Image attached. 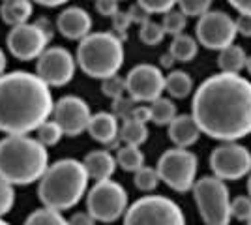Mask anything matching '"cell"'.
I'll list each match as a JSON object with an SVG mask.
<instances>
[{"instance_id": "obj_15", "label": "cell", "mask_w": 251, "mask_h": 225, "mask_svg": "<svg viewBox=\"0 0 251 225\" xmlns=\"http://www.w3.org/2000/svg\"><path fill=\"white\" fill-rule=\"evenodd\" d=\"M52 120L62 128L64 135L77 137L84 131H88V124L92 120V111L83 98L62 96L54 103Z\"/></svg>"}, {"instance_id": "obj_35", "label": "cell", "mask_w": 251, "mask_h": 225, "mask_svg": "<svg viewBox=\"0 0 251 225\" xmlns=\"http://www.w3.org/2000/svg\"><path fill=\"white\" fill-rule=\"evenodd\" d=\"M15 203V188L10 182L0 178V218L6 216Z\"/></svg>"}, {"instance_id": "obj_47", "label": "cell", "mask_w": 251, "mask_h": 225, "mask_svg": "<svg viewBox=\"0 0 251 225\" xmlns=\"http://www.w3.org/2000/svg\"><path fill=\"white\" fill-rule=\"evenodd\" d=\"M42 6H51V8H54V6H62L64 2H40Z\"/></svg>"}, {"instance_id": "obj_4", "label": "cell", "mask_w": 251, "mask_h": 225, "mask_svg": "<svg viewBox=\"0 0 251 225\" xmlns=\"http://www.w3.org/2000/svg\"><path fill=\"white\" fill-rule=\"evenodd\" d=\"M88 173L84 163L74 158H62L49 165L47 173L38 184V197L45 208L52 210H70L81 199L88 188Z\"/></svg>"}, {"instance_id": "obj_44", "label": "cell", "mask_w": 251, "mask_h": 225, "mask_svg": "<svg viewBox=\"0 0 251 225\" xmlns=\"http://www.w3.org/2000/svg\"><path fill=\"white\" fill-rule=\"evenodd\" d=\"M230 6L240 11V15H251V0H230Z\"/></svg>"}, {"instance_id": "obj_2", "label": "cell", "mask_w": 251, "mask_h": 225, "mask_svg": "<svg viewBox=\"0 0 251 225\" xmlns=\"http://www.w3.org/2000/svg\"><path fill=\"white\" fill-rule=\"evenodd\" d=\"M54 111L51 86L30 72H8L0 77V131L28 135Z\"/></svg>"}, {"instance_id": "obj_10", "label": "cell", "mask_w": 251, "mask_h": 225, "mask_svg": "<svg viewBox=\"0 0 251 225\" xmlns=\"http://www.w3.org/2000/svg\"><path fill=\"white\" fill-rule=\"evenodd\" d=\"M52 38V28L47 19H38V23H26L11 28L8 34L10 53L23 62L40 58L47 51V43Z\"/></svg>"}, {"instance_id": "obj_38", "label": "cell", "mask_w": 251, "mask_h": 225, "mask_svg": "<svg viewBox=\"0 0 251 225\" xmlns=\"http://www.w3.org/2000/svg\"><path fill=\"white\" fill-rule=\"evenodd\" d=\"M131 17H129V13L127 11H118L115 17H113V28H115V34L124 42L126 40V32H127V28L131 26Z\"/></svg>"}, {"instance_id": "obj_13", "label": "cell", "mask_w": 251, "mask_h": 225, "mask_svg": "<svg viewBox=\"0 0 251 225\" xmlns=\"http://www.w3.org/2000/svg\"><path fill=\"white\" fill-rule=\"evenodd\" d=\"M127 96L137 103H154L165 92V75L159 66L137 64L126 75Z\"/></svg>"}, {"instance_id": "obj_9", "label": "cell", "mask_w": 251, "mask_h": 225, "mask_svg": "<svg viewBox=\"0 0 251 225\" xmlns=\"http://www.w3.org/2000/svg\"><path fill=\"white\" fill-rule=\"evenodd\" d=\"M86 212L101 224H115L118 218H124L129 208L127 192L120 182L105 180L96 182L86 195Z\"/></svg>"}, {"instance_id": "obj_37", "label": "cell", "mask_w": 251, "mask_h": 225, "mask_svg": "<svg viewBox=\"0 0 251 225\" xmlns=\"http://www.w3.org/2000/svg\"><path fill=\"white\" fill-rule=\"evenodd\" d=\"M139 4H141L150 15H152V13H163V15H167L169 11L175 10V6H178L176 2H173V0H141Z\"/></svg>"}, {"instance_id": "obj_39", "label": "cell", "mask_w": 251, "mask_h": 225, "mask_svg": "<svg viewBox=\"0 0 251 225\" xmlns=\"http://www.w3.org/2000/svg\"><path fill=\"white\" fill-rule=\"evenodd\" d=\"M127 13H129V17H131V21L133 23H137V25H145V23H148L150 21V13H148L139 2L137 4H131L129 6V10H127Z\"/></svg>"}, {"instance_id": "obj_32", "label": "cell", "mask_w": 251, "mask_h": 225, "mask_svg": "<svg viewBox=\"0 0 251 225\" xmlns=\"http://www.w3.org/2000/svg\"><path fill=\"white\" fill-rule=\"evenodd\" d=\"M101 92H103V96L111 98L113 101H115V100H120V98H124V94L127 92L126 77L113 75V77H109V79L101 81Z\"/></svg>"}, {"instance_id": "obj_1", "label": "cell", "mask_w": 251, "mask_h": 225, "mask_svg": "<svg viewBox=\"0 0 251 225\" xmlns=\"http://www.w3.org/2000/svg\"><path fill=\"white\" fill-rule=\"evenodd\" d=\"M191 115L201 131L221 143L251 135V83L236 74L210 75L191 101Z\"/></svg>"}, {"instance_id": "obj_41", "label": "cell", "mask_w": 251, "mask_h": 225, "mask_svg": "<svg viewBox=\"0 0 251 225\" xmlns=\"http://www.w3.org/2000/svg\"><path fill=\"white\" fill-rule=\"evenodd\" d=\"M127 120H133V122H139V124H147V122H152V113H150V105H137L131 113V117Z\"/></svg>"}, {"instance_id": "obj_6", "label": "cell", "mask_w": 251, "mask_h": 225, "mask_svg": "<svg viewBox=\"0 0 251 225\" xmlns=\"http://www.w3.org/2000/svg\"><path fill=\"white\" fill-rule=\"evenodd\" d=\"M193 199L199 208V214L206 225L230 224V193L227 184L218 176H202L193 186Z\"/></svg>"}, {"instance_id": "obj_46", "label": "cell", "mask_w": 251, "mask_h": 225, "mask_svg": "<svg viewBox=\"0 0 251 225\" xmlns=\"http://www.w3.org/2000/svg\"><path fill=\"white\" fill-rule=\"evenodd\" d=\"M6 66H8V58H6V53H4V49L0 47V77L6 74Z\"/></svg>"}, {"instance_id": "obj_18", "label": "cell", "mask_w": 251, "mask_h": 225, "mask_svg": "<svg viewBox=\"0 0 251 225\" xmlns=\"http://www.w3.org/2000/svg\"><path fill=\"white\" fill-rule=\"evenodd\" d=\"M201 128L195 122L193 115H178L167 126L169 139L175 143L176 149H186L193 147L201 137Z\"/></svg>"}, {"instance_id": "obj_27", "label": "cell", "mask_w": 251, "mask_h": 225, "mask_svg": "<svg viewBox=\"0 0 251 225\" xmlns=\"http://www.w3.org/2000/svg\"><path fill=\"white\" fill-rule=\"evenodd\" d=\"M23 225H70V222L64 218L62 212L42 206L26 216Z\"/></svg>"}, {"instance_id": "obj_20", "label": "cell", "mask_w": 251, "mask_h": 225, "mask_svg": "<svg viewBox=\"0 0 251 225\" xmlns=\"http://www.w3.org/2000/svg\"><path fill=\"white\" fill-rule=\"evenodd\" d=\"M32 2L28 0H6L0 6V17L6 25H10L11 28L26 25L32 17Z\"/></svg>"}, {"instance_id": "obj_31", "label": "cell", "mask_w": 251, "mask_h": 225, "mask_svg": "<svg viewBox=\"0 0 251 225\" xmlns=\"http://www.w3.org/2000/svg\"><path fill=\"white\" fill-rule=\"evenodd\" d=\"M163 38H165V30H163V26H161V23H156V21H150L145 23L141 28H139V40L145 43V45H159V43L163 42Z\"/></svg>"}, {"instance_id": "obj_24", "label": "cell", "mask_w": 251, "mask_h": 225, "mask_svg": "<svg viewBox=\"0 0 251 225\" xmlns=\"http://www.w3.org/2000/svg\"><path fill=\"white\" fill-rule=\"evenodd\" d=\"M116 163L127 173H137L145 167V154L139 147H120L116 152Z\"/></svg>"}, {"instance_id": "obj_42", "label": "cell", "mask_w": 251, "mask_h": 225, "mask_svg": "<svg viewBox=\"0 0 251 225\" xmlns=\"http://www.w3.org/2000/svg\"><path fill=\"white\" fill-rule=\"evenodd\" d=\"M236 21V32L240 36H246V38H251V15H238Z\"/></svg>"}, {"instance_id": "obj_7", "label": "cell", "mask_w": 251, "mask_h": 225, "mask_svg": "<svg viewBox=\"0 0 251 225\" xmlns=\"http://www.w3.org/2000/svg\"><path fill=\"white\" fill-rule=\"evenodd\" d=\"M124 225H186V216L165 195H145L129 204Z\"/></svg>"}, {"instance_id": "obj_33", "label": "cell", "mask_w": 251, "mask_h": 225, "mask_svg": "<svg viewBox=\"0 0 251 225\" xmlns=\"http://www.w3.org/2000/svg\"><path fill=\"white\" fill-rule=\"evenodd\" d=\"M212 8L210 0H182L178 2V10L182 11L186 17H202L206 15Z\"/></svg>"}, {"instance_id": "obj_26", "label": "cell", "mask_w": 251, "mask_h": 225, "mask_svg": "<svg viewBox=\"0 0 251 225\" xmlns=\"http://www.w3.org/2000/svg\"><path fill=\"white\" fill-rule=\"evenodd\" d=\"M148 139L147 124H139L133 120H126L120 126V141L127 147H141Z\"/></svg>"}, {"instance_id": "obj_29", "label": "cell", "mask_w": 251, "mask_h": 225, "mask_svg": "<svg viewBox=\"0 0 251 225\" xmlns=\"http://www.w3.org/2000/svg\"><path fill=\"white\" fill-rule=\"evenodd\" d=\"M161 182L159 175H157L156 167H143L133 175V184H135L137 190L141 192H154L157 188V184Z\"/></svg>"}, {"instance_id": "obj_23", "label": "cell", "mask_w": 251, "mask_h": 225, "mask_svg": "<svg viewBox=\"0 0 251 225\" xmlns=\"http://www.w3.org/2000/svg\"><path fill=\"white\" fill-rule=\"evenodd\" d=\"M165 92L171 98L184 100L193 92V79L191 75L182 70H173L169 75H165Z\"/></svg>"}, {"instance_id": "obj_50", "label": "cell", "mask_w": 251, "mask_h": 225, "mask_svg": "<svg viewBox=\"0 0 251 225\" xmlns=\"http://www.w3.org/2000/svg\"><path fill=\"white\" fill-rule=\"evenodd\" d=\"M0 225H11V224H8L6 220H2V218H0Z\"/></svg>"}, {"instance_id": "obj_28", "label": "cell", "mask_w": 251, "mask_h": 225, "mask_svg": "<svg viewBox=\"0 0 251 225\" xmlns=\"http://www.w3.org/2000/svg\"><path fill=\"white\" fill-rule=\"evenodd\" d=\"M64 137V131L62 128L54 122V120H47L45 124H42L38 131H36V139L42 143L45 149H49V147H54V145H58V141Z\"/></svg>"}, {"instance_id": "obj_34", "label": "cell", "mask_w": 251, "mask_h": 225, "mask_svg": "<svg viewBox=\"0 0 251 225\" xmlns=\"http://www.w3.org/2000/svg\"><path fill=\"white\" fill-rule=\"evenodd\" d=\"M230 214L238 222H250L251 220V197L250 195H238L230 203Z\"/></svg>"}, {"instance_id": "obj_11", "label": "cell", "mask_w": 251, "mask_h": 225, "mask_svg": "<svg viewBox=\"0 0 251 225\" xmlns=\"http://www.w3.org/2000/svg\"><path fill=\"white\" fill-rule=\"evenodd\" d=\"M210 169L220 180H240L251 173V152L240 143H221L210 154Z\"/></svg>"}, {"instance_id": "obj_3", "label": "cell", "mask_w": 251, "mask_h": 225, "mask_svg": "<svg viewBox=\"0 0 251 225\" xmlns=\"http://www.w3.org/2000/svg\"><path fill=\"white\" fill-rule=\"evenodd\" d=\"M49 169V152L30 135H6L0 139V178L11 186L42 180Z\"/></svg>"}, {"instance_id": "obj_51", "label": "cell", "mask_w": 251, "mask_h": 225, "mask_svg": "<svg viewBox=\"0 0 251 225\" xmlns=\"http://www.w3.org/2000/svg\"><path fill=\"white\" fill-rule=\"evenodd\" d=\"M246 225H251V220H250V222H248V224H246Z\"/></svg>"}, {"instance_id": "obj_14", "label": "cell", "mask_w": 251, "mask_h": 225, "mask_svg": "<svg viewBox=\"0 0 251 225\" xmlns=\"http://www.w3.org/2000/svg\"><path fill=\"white\" fill-rule=\"evenodd\" d=\"M77 60L64 47H47L36 62V75L49 86L68 85L75 75Z\"/></svg>"}, {"instance_id": "obj_16", "label": "cell", "mask_w": 251, "mask_h": 225, "mask_svg": "<svg viewBox=\"0 0 251 225\" xmlns=\"http://www.w3.org/2000/svg\"><path fill=\"white\" fill-rule=\"evenodd\" d=\"M56 28L68 40H79L83 42L86 36H90L92 30V17L81 6H70L64 8L56 17Z\"/></svg>"}, {"instance_id": "obj_8", "label": "cell", "mask_w": 251, "mask_h": 225, "mask_svg": "<svg viewBox=\"0 0 251 225\" xmlns=\"http://www.w3.org/2000/svg\"><path fill=\"white\" fill-rule=\"evenodd\" d=\"M157 175L161 182H165L178 193H186L193 190L197 182V169L199 160L193 152L186 149H169L157 160Z\"/></svg>"}, {"instance_id": "obj_45", "label": "cell", "mask_w": 251, "mask_h": 225, "mask_svg": "<svg viewBox=\"0 0 251 225\" xmlns=\"http://www.w3.org/2000/svg\"><path fill=\"white\" fill-rule=\"evenodd\" d=\"M175 62H176V60L173 58V54L171 53H165L163 56H161V68H173Z\"/></svg>"}, {"instance_id": "obj_22", "label": "cell", "mask_w": 251, "mask_h": 225, "mask_svg": "<svg viewBox=\"0 0 251 225\" xmlns=\"http://www.w3.org/2000/svg\"><path fill=\"white\" fill-rule=\"evenodd\" d=\"M169 53L173 54L176 62H191L199 53V42L189 34H180L176 38H173V42L169 45Z\"/></svg>"}, {"instance_id": "obj_25", "label": "cell", "mask_w": 251, "mask_h": 225, "mask_svg": "<svg viewBox=\"0 0 251 225\" xmlns=\"http://www.w3.org/2000/svg\"><path fill=\"white\" fill-rule=\"evenodd\" d=\"M150 113H152V122L157 126H169L178 117L176 105L171 98H159L154 103H150Z\"/></svg>"}, {"instance_id": "obj_5", "label": "cell", "mask_w": 251, "mask_h": 225, "mask_svg": "<svg viewBox=\"0 0 251 225\" xmlns=\"http://www.w3.org/2000/svg\"><path fill=\"white\" fill-rule=\"evenodd\" d=\"M75 60L88 77L105 81L124 64V42L115 32H92L79 42Z\"/></svg>"}, {"instance_id": "obj_43", "label": "cell", "mask_w": 251, "mask_h": 225, "mask_svg": "<svg viewBox=\"0 0 251 225\" xmlns=\"http://www.w3.org/2000/svg\"><path fill=\"white\" fill-rule=\"evenodd\" d=\"M68 222H70V225H96V220L88 212H77Z\"/></svg>"}, {"instance_id": "obj_49", "label": "cell", "mask_w": 251, "mask_h": 225, "mask_svg": "<svg viewBox=\"0 0 251 225\" xmlns=\"http://www.w3.org/2000/svg\"><path fill=\"white\" fill-rule=\"evenodd\" d=\"M248 192H250V197H251V175L250 178H248Z\"/></svg>"}, {"instance_id": "obj_48", "label": "cell", "mask_w": 251, "mask_h": 225, "mask_svg": "<svg viewBox=\"0 0 251 225\" xmlns=\"http://www.w3.org/2000/svg\"><path fill=\"white\" fill-rule=\"evenodd\" d=\"M246 70L250 72V75H251V54L248 56V64H246Z\"/></svg>"}, {"instance_id": "obj_40", "label": "cell", "mask_w": 251, "mask_h": 225, "mask_svg": "<svg viewBox=\"0 0 251 225\" xmlns=\"http://www.w3.org/2000/svg\"><path fill=\"white\" fill-rule=\"evenodd\" d=\"M96 10L100 11L105 17H115L116 13L120 11L118 2H111V0H98L96 2Z\"/></svg>"}, {"instance_id": "obj_36", "label": "cell", "mask_w": 251, "mask_h": 225, "mask_svg": "<svg viewBox=\"0 0 251 225\" xmlns=\"http://www.w3.org/2000/svg\"><path fill=\"white\" fill-rule=\"evenodd\" d=\"M137 107V101H133L131 98H120V100H115L113 101V115L116 118H122V120H127V118L131 117V113H133V109Z\"/></svg>"}, {"instance_id": "obj_30", "label": "cell", "mask_w": 251, "mask_h": 225, "mask_svg": "<svg viewBox=\"0 0 251 225\" xmlns=\"http://www.w3.org/2000/svg\"><path fill=\"white\" fill-rule=\"evenodd\" d=\"M186 25H188V17H186L180 10L169 11L167 15H163V21H161V26H163L165 34H171L173 38H176V36H180V34H184Z\"/></svg>"}, {"instance_id": "obj_12", "label": "cell", "mask_w": 251, "mask_h": 225, "mask_svg": "<svg viewBox=\"0 0 251 225\" xmlns=\"http://www.w3.org/2000/svg\"><path fill=\"white\" fill-rule=\"evenodd\" d=\"M236 32V21L230 17L227 11L210 10L206 15H202L197 26H195V38L197 42L212 51H223L234 43Z\"/></svg>"}, {"instance_id": "obj_17", "label": "cell", "mask_w": 251, "mask_h": 225, "mask_svg": "<svg viewBox=\"0 0 251 225\" xmlns=\"http://www.w3.org/2000/svg\"><path fill=\"white\" fill-rule=\"evenodd\" d=\"M88 133L92 139L105 147H118V139H120L118 118L109 111L96 113L92 115V120L88 124Z\"/></svg>"}, {"instance_id": "obj_19", "label": "cell", "mask_w": 251, "mask_h": 225, "mask_svg": "<svg viewBox=\"0 0 251 225\" xmlns=\"http://www.w3.org/2000/svg\"><path fill=\"white\" fill-rule=\"evenodd\" d=\"M84 169L88 173L90 178H94L96 182H105V180H113L111 176L116 171V156H113L109 150H92L84 156Z\"/></svg>"}, {"instance_id": "obj_21", "label": "cell", "mask_w": 251, "mask_h": 225, "mask_svg": "<svg viewBox=\"0 0 251 225\" xmlns=\"http://www.w3.org/2000/svg\"><path fill=\"white\" fill-rule=\"evenodd\" d=\"M248 64V53L246 49L232 43L227 49L220 51L218 54V66H220L221 74H236L240 75V72Z\"/></svg>"}]
</instances>
